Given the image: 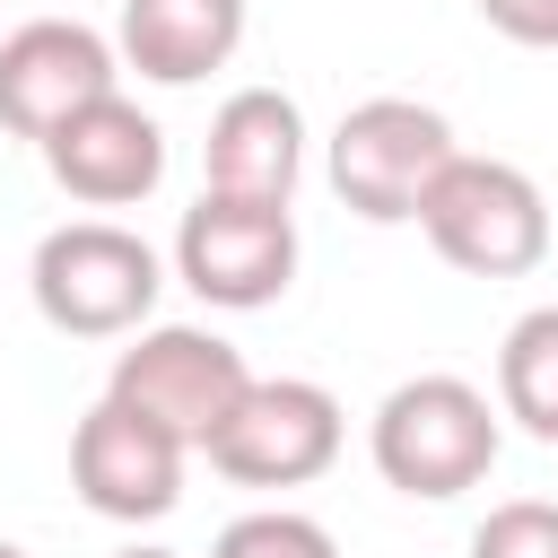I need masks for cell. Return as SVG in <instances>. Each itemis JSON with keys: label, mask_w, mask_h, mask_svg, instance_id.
<instances>
[{"label": "cell", "mask_w": 558, "mask_h": 558, "mask_svg": "<svg viewBox=\"0 0 558 558\" xmlns=\"http://www.w3.org/2000/svg\"><path fill=\"white\" fill-rule=\"evenodd\" d=\"M497 445H506V418L471 375H410L366 418V453H375L384 488L427 497V506L480 488L497 471Z\"/></svg>", "instance_id": "cell-1"}, {"label": "cell", "mask_w": 558, "mask_h": 558, "mask_svg": "<svg viewBox=\"0 0 558 558\" xmlns=\"http://www.w3.org/2000/svg\"><path fill=\"white\" fill-rule=\"evenodd\" d=\"M157 288H166V262L122 218H61L35 244V262H26L35 314L52 331H70V340H131V331H148Z\"/></svg>", "instance_id": "cell-2"}, {"label": "cell", "mask_w": 558, "mask_h": 558, "mask_svg": "<svg viewBox=\"0 0 558 558\" xmlns=\"http://www.w3.org/2000/svg\"><path fill=\"white\" fill-rule=\"evenodd\" d=\"M418 235L471 279H523V270L549 262V201L523 166L453 148L445 174L418 201Z\"/></svg>", "instance_id": "cell-3"}, {"label": "cell", "mask_w": 558, "mask_h": 558, "mask_svg": "<svg viewBox=\"0 0 558 558\" xmlns=\"http://www.w3.org/2000/svg\"><path fill=\"white\" fill-rule=\"evenodd\" d=\"M244 384H253V366H244L235 340H218V331H201V323H148V331H131V349L113 357L105 401H122L131 418L166 427L183 453H209V436L235 418Z\"/></svg>", "instance_id": "cell-4"}, {"label": "cell", "mask_w": 558, "mask_h": 558, "mask_svg": "<svg viewBox=\"0 0 558 558\" xmlns=\"http://www.w3.org/2000/svg\"><path fill=\"white\" fill-rule=\"evenodd\" d=\"M445 157H453V122L436 105H418V96H366L331 131V192L357 218L401 227V218H418V201L445 174Z\"/></svg>", "instance_id": "cell-5"}, {"label": "cell", "mask_w": 558, "mask_h": 558, "mask_svg": "<svg viewBox=\"0 0 558 558\" xmlns=\"http://www.w3.org/2000/svg\"><path fill=\"white\" fill-rule=\"evenodd\" d=\"M174 279L218 314H262L296 279V209L201 192L174 227Z\"/></svg>", "instance_id": "cell-6"}, {"label": "cell", "mask_w": 558, "mask_h": 558, "mask_svg": "<svg viewBox=\"0 0 558 558\" xmlns=\"http://www.w3.org/2000/svg\"><path fill=\"white\" fill-rule=\"evenodd\" d=\"M340 436L349 418L314 375H253L235 418L209 436V471L235 488H305L340 462Z\"/></svg>", "instance_id": "cell-7"}, {"label": "cell", "mask_w": 558, "mask_h": 558, "mask_svg": "<svg viewBox=\"0 0 558 558\" xmlns=\"http://www.w3.org/2000/svg\"><path fill=\"white\" fill-rule=\"evenodd\" d=\"M122 87V61H113V44L96 35V26H78V17H26V26H9L0 35V131H17V140H52L78 105H96V96H113Z\"/></svg>", "instance_id": "cell-8"}, {"label": "cell", "mask_w": 558, "mask_h": 558, "mask_svg": "<svg viewBox=\"0 0 558 558\" xmlns=\"http://www.w3.org/2000/svg\"><path fill=\"white\" fill-rule=\"evenodd\" d=\"M183 445L166 436V427H148V418H131L122 401H87V418L70 427V488H78V506L87 514H105V523H157V514H174L183 506Z\"/></svg>", "instance_id": "cell-9"}, {"label": "cell", "mask_w": 558, "mask_h": 558, "mask_svg": "<svg viewBox=\"0 0 558 558\" xmlns=\"http://www.w3.org/2000/svg\"><path fill=\"white\" fill-rule=\"evenodd\" d=\"M44 174L78 201V209H131L166 183V131L157 113H140L122 87L78 105L52 140H44Z\"/></svg>", "instance_id": "cell-10"}, {"label": "cell", "mask_w": 558, "mask_h": 558, "mask_svg": "<svg viewBox=\"0 0 558 558\" xmlns=\"http://www.w3.org/2000/svg\"><path fill=\"white\" fill-rule=\"evenodd\" d=\"M296 174H305V113L296 96L279 87H235L218 113H209V140H201V192H227V201H296Z\"/></svg>", "instance_id": "cell-11"}, {"label": "cell", "mask_w": 558, "mask_h": 558, "mask_svg": "<svg viewBox=\"0 0 558 558\" xmlns=\"http://www.w3.org/2000/svg\"><path fill=\"white\" fill-rule=\"evenodd\" d=\"M244 44V0H122L113 61H131L148 87H201Z\"/></svg>", "instance_id": "cell-12"}, {"label": "cell", "mask_w": 558, "mask_h": 558, "mask_svg": "<svg viewBox=\"0 0 558 558\" xmlns=\"http://www.w3.org/2000/svg\"><path fill=\"white\" fill-rule=\"evenodd\" d=\"M497 418H514L532 445H558V305L514 314L497 340Z\"/></svg>", "instance_id": "cell-13"}, {"label": "cell", "mask_w": 558, "mask_h": 558, "mask_svg": "<svg viewBox=\"0 0 558 558\" xmlns=\"http://www.w3.org/2000/svg\"><path fill=\"white\" fill-rule=\"evenodd\" d=\"M209 558H340V541L296 506H253L209 541Z\"/></svg>", "instance_id": "cell-14"}, {"label": "cell", "mask_w": 558, "mask_h": 558, "mask_svg": "<svg viewBox=\"0 0 558 558\" xmlns=\"http://www.w3.org/2000/svg\"><path fill=\"white\" fill-rule=\"evenodd\" d=\"M471 558H558V506L549 497H506L480 514Z\"/></svg>", "instance_id": "cell-15"}, {"label": "cell", "mask_w": 558, "mask_h": 558, "mask_svg": "<svg viewBox=\"0 0 558 558\" xmlns=\"http://www.w3.org/2000/svg\"><path fill=\"white\" fill-rule=\"evenodd\" d=\"M506 44H523V52H558V0H471Z\"/></svg>", "instance_id": "cell-16"}, {"label": "cell", "mask_w": 558, "mask_h": 558, "mask_svg": "<svg viewBox=\"0 0 558 558\" xmlns=\"http://www.w3.org/2000/svg\"><path fill=\"white\" fill-rule=\"evenodd\" d=\"M113 558H174V549H113Z\"/></svg>", "instance_id": "cell-17"}, {"label": "cell", "mask_w": 558, "mask_h": 558, "mask_svg": "<svg viewBox=\"0 0 558 558\" xmlns=\"http://www.w3.org/2000/svg\"><path fill=\"white\" fill-rule=\"evenodd\" d=\"M0 558H26V549H17V541H0Z\"/></svg>", "instance_id": "cell-18"}]
</instances>
